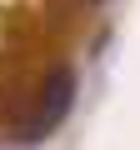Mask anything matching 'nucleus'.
Instances as JSON below:
<instances>
[{
	"label": "nucleus",
	"instance_id": "f257e3e1",
	"mask_svg": "<svg viewBox=\"0 0 140 150\" xmlns=\"http://www.w3.org/2000/svg\"><path fill=\"white\" fill-rule=\"evenodd\" d=\"M70 95H75V75L65 65L45 75V85L35 90V110L20 120V140H45V130H55L70 110Z\"/></svg>",
	"mask_w": 140,
	"mask_h": 150
}]
</instances>
